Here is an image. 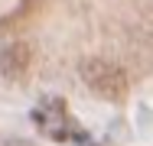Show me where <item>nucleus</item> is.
<instances>
[{
    "mask_svg": "<svg viewBox=\"0 0 153 146\" xmlns=\"http://www.w3.org/2000/svg\"><path fill=\"white\" fill-rule=\"evenodd\" d=\"M82 78H85V85L91 88L98 97L114 101V104L130 94L127 72H124L117 62H111V58H88V62L82 65Z\"/></svg>",
    "mask_w": 153,
    "mask_h": 146,
    "instance_id": "f257e3e1",
    "label": "nucleus"
},
{
    "mask_svg": "<svg viewBox=\"0 0 153 146\" xmlns=\"http://www.w3.org/2000/svg\"><path fill=\"white\" fill-rule=\"evenodd\" d=\"M30 62H33V49L26 46V42H10V46L0 49V72H3L10 81L26 78Z\"/></svg>",
    "mask_w": 153,
    "mask_h": 146,
    "instance_id": "7ed1b4c3",
    "label": "nucleus"
},
{
    "mask_svg": "<svg viewBox=\"0 0 153 146\" xmlns=\"http://www.w3.org/2000/svg\"><path fill=\"white\" fill-rule=\"evenodd\" d=\"M33 120H36V127H39L42 133H49L52 140H68V136L78 133V130H75L78 123L72 120V114H68V107H65L62 97H42L39 107L33 111Z\"/></svg>",
    "mask_w": 153,
    "mask_h": 146,
    "instance_id": "f03ea898",
    "label": "nucleus"
},
{
    "mask_svg": "<svg viewBox=\"0 0 153 146\" xmlns=\"http://www.w3.org/2000/svg\"><path fill=\"white\" fill-rule=\"evenodd\" d=\"M39 7H42V0H20L16 13H10V16H3V20H0V32H3V29L20 26V20H30V16L39 10Z\"/></svg>",
    "mask_w": 153,
    "mask_h": 146,
    "instance_id": "20e7f679",
    "label": "nucleus"
}]
</instances>
